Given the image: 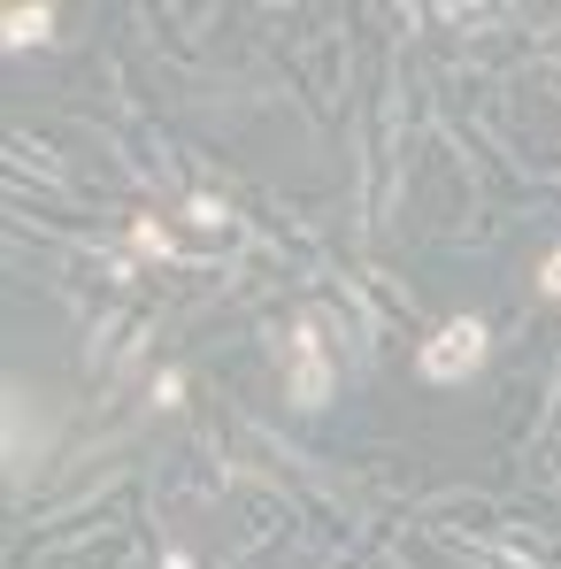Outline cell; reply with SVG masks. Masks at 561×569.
<instances>
[{"instance_id":"4","label":"cell","mask_w":561,"mask_h":569,"mask_svg":"<svg viewBox=\"0 0 561 569\" xmlns=\"http://www.w3.org/2000/svg\"><path fill=\"white\" fill-rule=\"evenodd\" d=\"M300 362H315V339H308V331H300ZM292 392H300V400H315V370H300Z\"/></svg>"},{"instance_id":"1","label":"cell","mask_w":561,"mask_h":569,"mask_svg":"<svg viewBox=\"0 0 561 569\" xmlns=\"http://www.w3.org/2000/svg\"><path fill=\"white\" fill-rule=\"evenodd\" d=\"M484 347H492V331L477 323V316H454L431 347H423V378H477V362H484Z\"/></svg>"},{"instance_id":"2","label":"cell","mask_w":561,"mask_h":569,"mask_svg":"<svg viewBox=\"0 0 561 569\" xmlns=\"http://www.w3.org/2000/svg\"><path fill=\"white\" fill-rule=\"evenodd\" d=\"M47 31H54V8H16V16L0 23V39H8V54H16V47H39Z\"/></svg>"},{"instance_id":"5","label":"cell","mask_w":561,"mask_h":569,"mask_svg":"<svg viewBox=\"0 0 561 569\" xmlns=\"http://www.w3.org/2000/svg\"><path fill=\"white\" fill-rule=\"evenodd\" d=\"M539 292H547V300H561V247L539 262Z\"/></svg>"},{"instance_id":"3","label":"cell","mask_w":561,"mask_h":569,"mask_svg":"<svg viewBox=\"0 0 561 569\" xmlns=\"http://www.w3.org/2000/svg\"><path fill=\"white\" fill-rule=\"evenodd\" d=\"M131 239H139V247H147V254H178V247H170V231H162V223H139V231H131Z\"/></svg>"}]
</instances>
